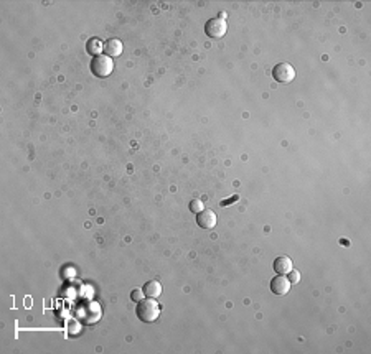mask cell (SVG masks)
Returning <instances> with one entry per match:
<instances>
[{"mask_svg":"<svg viewBox=\"0 0 371 354\" xmlns=\"http://www.w3.org/2000/svg\"><path fill=\"white\" fill-rule=\"evenodd\" d=\"M137 316L144 323H154L160 316V305L155 298H142L137 303Z\"/></svg>","mask_w":371,"mask_h":354,"instance_id":"1","label":"cell"},{"mask_svg":"<svg viewBox=\"0 0 371 354\" xmlns=\"http://www.w3.org/2000/svg\"><path fill=\"white\" fill-rule=\"evenodd\" d=\"M91 71L97 78H107L112 71H114V61H112L109 56L99 55V56H96V58H93Z\"/></svg>","mask_w":371,"mask_h":354,"instance_id":"2","label":"cell"},{"mask_svg":"<svg viewBox=\"0 0 371 354\" xmlns=\"http://www.w3.org/2000/svg\"><path fill=\"white\" fill-rule=\"evenodd\" d=\"M228 31V23L223 18L216 17V18H210L205 25V33L210 36V38H223Z\"/></svg>","mask_w":371,"mask_h":354,"instance_id":"3","label":"cell"},{"mask_svg":"<svg viewBox=\"0 0 371 354\" xmlns=\"http://www.w3.org/2000/svg\"><path fill=\"white\" fill-rule=\"evenodd\" d=\"M272 76H274L277 83L287 84L295 78V69H294V66L289 63H279L274 66V69H272Z\"/></svg>","mask_w":371,"mask_h":354,"instance_id":"4","label":"cell"},{"mask_svg":"<svg viewBox=\"0 0 371 354\" xmlns=\"http://www.w3.org/2000/svg\"><path fill=\"white\" fill-rule=\"evenodd\" d=\"M290 287H292V283H290V280L285 275H277L271 280V290L274 295H279V296H284L289 294Z\"/></svg>","mask_w":371,"mask_h":354,"instance_id":"5","label":"cell"},{"mask_svg":"<svg viewBox=\"0 0 371 354\" xmlns=\"http://www.w3.org/2000/svg\"><path fill=\"white\" fill-rule=\"evenodd\" d=\"M196 216H198V218H196V224H198L201 229L210 231L216 226V214L211 209H203Z\"/></svg>","mask_w":371,"mask_h":354,"instance_id":"6","label":"cell"},{"mask_svg":"<svg viewBox=\"0 0 371 354\" xmlns=\"http://www.w3.org/2000/svg\"><path fill=\"white\" fill-rule=\"evenodd\" d=\"M292 268H294L292 259L287 256H280L274 261V270H276V273H279V275H287Z\"/></svg>","mask_w":371,"mask_h":354,"instance_id":"7","label":"cell"},{"mask_svg":"<svg viewBox=\"0 0 371 354\" xmlns=\"http://www.w3.org/2000/svg\"><path fill=\"white\" fill-rule=\"evenodd\" d=\"M106 53V56H109V58H116V56H121L122 53V41L117 40V38H109L104 43V50H102Z\"/></svg>","mask_w":371,"mask_h":354,"instance_id":"8","label":"cell"},{"mask_svg":"<svg viewBox=\"0 0 371 354\" xmlns=\"http://www.w3.org/2000/svg\"><path fill=\"white\" fill-rule=\"evenodd\" d=\"M144 295L147 296V298H158V296L162 295V285L160 282L157 280H150L144 285Z\"/></svg>","mask_w":371,"mask_h":354,"instance_id":"9","label":"cell"},{"mask_svg":"<svg viewBox=\"0 0 371 354\" xmlns=\"http://www.w3.org/2000/svg\"><path fill=\"white\" fill-rule=\"evenodd\" d=\"M86 50H88V53L93 56V58H96V56H99L101 51L104 50V45H102L97 38H91L88 41Z\"/></svg>","mask_w":371,"mask_h":354,"instance_id":"10","label":"cell"},{"mask_svg":"<svg viewBox=\"0 0 371 354\" xmlns=\"http://www.w3.org/2000/svg\"><path fill=\"white\" fill-rule=\"evenodd\" d=\"M205 209V205H203V201L201 200H191L190 201V211L191 212H195V214H200L201 211Z\"/></svg>","mask_w":371,"mask_h":354,"instance_id":"11","label":"cell"},{"mask_svg":"<svg viewBox=\"0 0 371 354\" xmlns=\"http://www.w3.org/2000/svg\"><path fill=\"white\" fill-rule=\"evenodd\" d=\"M144 296L145 295H144V290L142 289H134L132 292H130V298H132L134 301H137V303L144 298Z\"/></svg>","mask_w":371,"mask_h":354,"instance_id":"12","label":"cell"},{"mask_svg":"<svg viewBox=\"0 0 371 354\" xmlns=\"http://www.w3.org/2000/svg\"><path fill=\"white\" fill-rule=\"evenodd\" d=\"M289 280H290V283H297L300 280V273L292 268V270L289 272Z\"/></svg>","mask_w":371,"mask_h":354,"instance_id":"13","label":"cell"},{"mask_svg":"<svg viewBox=\"0 0 371 354\" xmlns=\"http://www.w3.org/2000/svg\"><path fill=\"white\" fill-rule=\"evenodd\" d=\"M236 200H238V196H233L231 200H228V201L224 200V201H221V206H228V203H233V201H236Z\"/></svg>","mask_w":371,"mask_h":354,"instance_id":"14","label":"cell"},{"mask_svg":"<svg viewBox=\"0 0 371 354\" xmlns=\"http://www.w3.org/2000/svg\"><path fill=\"white\" fill-rule=\"evenodd\" d=\"M219 18H223V20H224V18H226V12H221V13H219Z\"/></svg>","mask_w":371,"mask_h":354,"instance_id":"15","label":"cell"}]
</instances>
